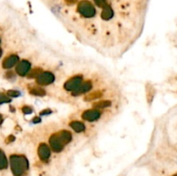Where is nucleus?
Returning a JSON list of instances; mask_svg holds the SVG:
<instances>
[{"instance_id":"f257e3e1","label":"nucleus","mask_w":177,"mask_h":176,"mask_svg":"<svg viewBox=\"0 0 177 176\" xmlns=\"http://www.w3.org/2000/svg\"><path fill=\"white\" fill-rule=\"evenodd\" d=\"M8 166V159L4 150L0 148V169L6 168Z\"/></svg>"},{"instance_id":"f03ea898","label":"nucleus","mask_w":177,"mask_h":176,"mask_svg":"<svg viewBox=\"0 0 177 176\" xmlns=\"http://www.w3.org/2000/svg\"><path fill=\"white\" fill-rule=\"evenodd\" d=\"M0 44H1V38H0Z\"/></svg>"}]
</instances>
